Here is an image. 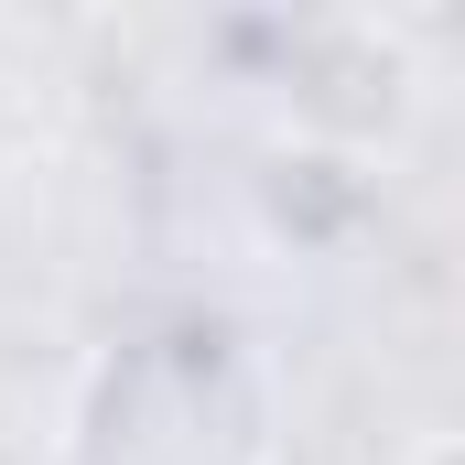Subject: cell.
Segmentation results:
<instances>
[{"mask_svg":"<svg viewBox=\"0 0 465 465\" xmlns=\"http://www.w3.org/2000/svg\"><path fill=\"white\" fill-rule=\"evenodd\" d=\"M271 455H282L271 368L228 325H173V336L119 347L76 411V465H271Z\"/></svg>","mask_w":465,"mask_h":465,"instance_id":"6da1fadb","label":"cell"}]
</instances>
